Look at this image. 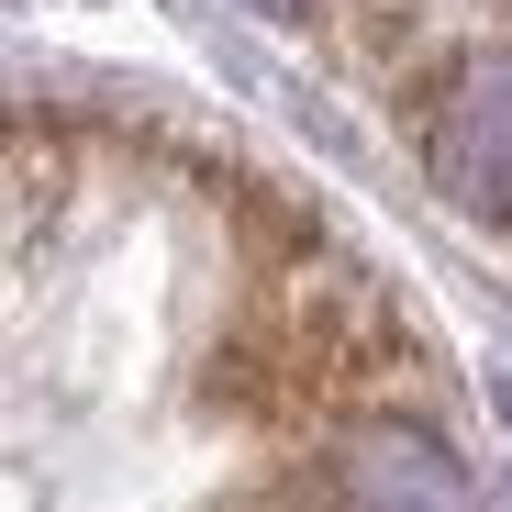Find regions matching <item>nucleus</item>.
Wrapping results in <instances>:
<instances>
[{"label":"nucleus","mask_w":512,"mask_h":512,"mask_svg":"<svg viewBox=\"0 0 512 512\" xmlns=\"http://www.w3.org/2000/svg\"><path fill=\"white\" fill-rule=\"evenodd\" d=\"M435 179L468 212L512 223V56H468L457 67V90L435 112Z\"/></svg>","instance_id":"obj_1"},{"label":"nucleus","mask_w":512,"mask_h":512,"mask_svg":"<svg viewBox=\"0 0 512 512\" xmlns=\"http://www.w3.org/2000/svg\"><path fill=\"white\" fill-rule=\"evenodd\" d=\"M346 501L357 512H468V479L412 423H357L346 435Z\"/></svg>","instance_id":"obj_2"}]
</instances>
